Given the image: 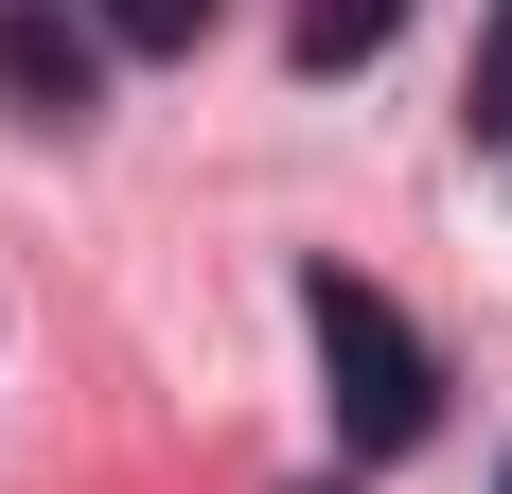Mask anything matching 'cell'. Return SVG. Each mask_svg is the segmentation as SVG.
Returning <instances> with one entry per match:
<instances>
[{"label": "cell", "mask_w": 512, "mask_h": 494, "mask_svg": "<svg viewBox=\"0 0 512 494\" xmlns=\"http://www.w3.org/2000/svg\"><path fill=\"white\" fill-rule=\"evenodd\" d=\"M301 318H318V371H336V442H354V459H407L424 424H442V353H424L371 283H336V265L301 283Z\"/></svg>", "instance_id": "1"}, {"label": "cell", "mask_w": 512, "mask_h": 494, "mask_svg": "<svg viewBox=\"0 0 512 494\" xmlns=\"http://www.w3.org/2000/svg\"><path fill=\"white\" fill-rule=\"evenodd\" d=\"M0 106L53 124V142L106 106V18H89V0H71V18H53V0H0Z\"/></svg>", "instance_id": "2"}, {"label": "cell", "mask_w": 512, "mask_h": 494, "mask_svg": "<svg viewBox=\"0 0 512 494\" xmlns=\"http://www.w3.org/2000/svg\"><path fill=\"white\" fill-rule=\"evenodd\" d=\"M407 36V0H301V71H371Z\"/></svg>", "instance_id": "3"}, {"label": "cell", "mask_w": 512, "mask_h": 494, "mask_svg": "<svg viewBox=\"0 0 512 494\" xmlns=\"http://www.w3.org/2000/svg\"><path fill=\"white\" fill-rule=\"evenodd\" d=\"M89 18H106V53H195L212 36V0H89Z\"/></svg>", "instance_id": "4"}, {"label": "cell", "mask_w": 512, "mask_h": 494, "mask_svg": "<svg viewBox=\"0 0 512 494\" xmlns=\"http://www.w3.org/2000/svg\"><path fill=\"white\" fill-rule=\"evenodd\" d=\"M460 124H477V142H512V18L477 36V106H460Z\"/></svg>", "instance_id": "5"}, {"label": "cell", "mask_w": 512, "mask_h": 494, "mask_svg": "<svg viewBox=\"0 0 512 494\" xmlns=\"http://www.w3.org/2000/svg\"><path fill=\"white\" fill-rule=\"evenodd\" d=\"M495 159H512V142H495Z\"/></svg>", "instance_id": "6"}, {"label": "cell", "mask_w": 512, "mask_h": 494, "mask_svg": "<svg viewBox=\"0 0 512 494\" xmlns=\"http://www.w3.org/2000/svg\"><path fill=\"white\" fill-rule=\"evenodd\" d=\"M495 494H512V477H495Z\"/></svg>", "instance_id": "7"}]
</instances>
